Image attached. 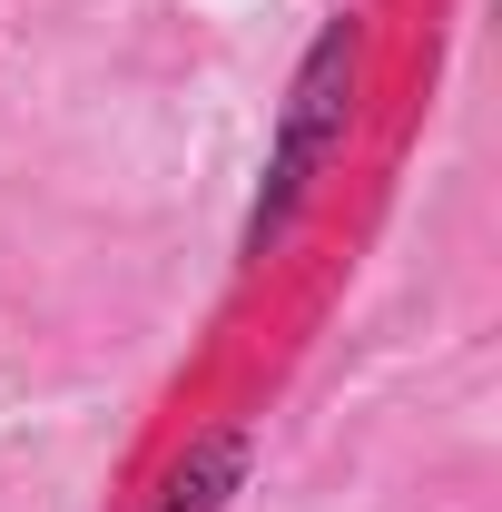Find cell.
<instances>
[{"instance_id":"1","label":"cell","mask_w":502,"mask_h":512,"mask_svg":"<svg viewBox=\"0 0 502 512\" xmlns=\"http://www.w3.org/2000/svg\"><path fill=\"white\" fill-rule=\"evenodd\" d=\"M365 119H375V10L345 0V10H325V30L306 40V60H296L286 99H276L256 207H247V266H266V256H286L306 237L315 197L365 148Z\"/></svg>"},{"instance_id":"2","label":"cell","mask_w":502,"mask_h":512,"mask_svg":"<svg viewBox=\"0 0 502 512\" xmlns=\"http://www.w3.org/2000/svg\"><path fill=\"white\" fill-rule=\"evenodd\" d=\"M256 463V414H207L158 453H138V493L119 512H227Z\"/></svg>"}]
</instances>
